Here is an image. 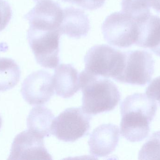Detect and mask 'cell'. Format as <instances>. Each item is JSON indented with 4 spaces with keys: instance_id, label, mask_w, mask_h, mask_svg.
Returning <instances> with one entry per match:
<instances>
[{
    "instance_id": "cb8c5ba5",
    "label": "cell",
    "mask_w": 160,
    "mask_h": 160,
    "mask_svg": "<svg viewBox=\"0 0 160 160\" xmlns=\"http://www.w3.org/2000/svg\"><path fill=\"white\" fill-rule=\"evenodd\" d=\"M2 119L1 118V116H0V128H1V126H2Z\"/></svg>"
},
{
    "instance_id": "9a60e30c",
    "label": "cell",
    "mask_w": 160,
    "mask_h": 160,
    "mask_svg": "<svg viewBox=\"0 0 160 160\" xmlns=\"http://www.w3.org/2000/svg\"><path fill=\"white\" fill-rule=\"evenodd\" d=\"M54 115L50 109L44 106L33 108L27 119L28 130L43 137H49L51 134V127Z\"/></svg>"
},
{
    "instance_id": "44dd1931",
    "label": "cell",
    "mask_w": 160,
    "mask_h": 160,
    "mask_svg": "<svg viewBox=\"0 0 160 160\" xmlns=\"http://www.w3.org/2000/svg\"><path fill=\"white\" fill-rule=\"evenodd\" d=\"M146 94L150 98L158 101L160 106V76L151 82L147 88Z\"/></svg>"
},
{
    "instance_id": "ba28073f",
    "label": "cell",
    "mask_w": 160,
    "mask_h": 160,
    "mask_svg": "<svg viewBox=\"0 0 160 160\" xmlns=\"http://www.w3.org/2000/svg\"><path fill=\"white\" fill-rule=\"evenodd\" d=\"M43 136L30 130L16 136L8 160H50Z\"/></svg>"
},
{
    "instance_id": "7c38bea8",
    "label": "cell",
    "mask_w": 160,
    "mask_h": 160,
    "mask_svg": "<svg viewBox=\"0 0 160 160\" xmlns=\"http://www.w3.org/2000/svg\"><path fill=\"white\" fill-rule=\"evenodd\" d=\"M90 29V22L84 11L72 7L63 9L62 20L59 28L62 34L78 39L86 36Z\"/></svg>"
},
{
    "instance_id": "277c9868",
    "label": "cell",
    "mask_w": 160,
    "mask_h": 160,
    "mask_svg": "<svg viewBox=\"0 0 160 160\" xmlns=\"http://www.w3.org/2000/svg\"><path fill=\"white\" fill-rule=\"evenodd\" d=\"M59 30H43L29 27L27 38L36 62L46 68H56L60 62Z\"/></svg>"
},
{
    "instance_id": "5bb4252c",
    "label": "cell",
    "mask_w": 160,
    "mask_h": 160,
    "mask_svg": "<svg viewBox=\"0 0 160 160\" xmlns=\"http://www.w3.org/2000/svg\"><path fill=\"white\" fill-rule=\"evenodd\" d=\"M137 23L138 36L135 44L152 49L160 43V18L151 14Z\"/></svg>"
},
{
    "instance_id": "6da1fadb",
    "label": "cell",
    "mask_w": 160,
    "mask_h": 160,
    "mask_svg": "<svg viewBox=\"0 0 160 160\" xmlns=\"http://www.w3.org/2000/svg\"><path fill=\"white\" fill-rule=\"evenodd\" d=\"M158 110L156 101L146 94L135 93L126 98L120 105V133L131 142L148 137L150 125Z\"/></svg>"
},
{
    "instance_id": "5b68a950",
    "label": "cell",
    "mask_w": 160,
    "mask_h": 160,
    "mask_svg": "<svg viewBox=\"0 0 160 160\" xmlns=\"http://www.w3.org/2000/svg\"><path fill=\"white\" fill-rule=\"evenodd\" d=\"M91 117L81 107L68 108L54 118L51 134L66 142H72L86 135Z\"/></svg>"
},
{
    "instance_id": "e0dca14e",
    "label": "cell",
    "mask_w": 160,
    "mask_h": 160,
    "mask_svg": "<svg viewBox=\"0 0 160 160\" xmlns=\"http://www.w3.org/2000/svg\"><path fill=\"white\" fill-rule=\"evenodd\" d=\"M121 6L122 12L136 22L142 20L150 14L148 0H122Z\"/></svg>"
},
{
    "instance_id": "8992f818",
    "label": "cell",
    "mask_w": 160,
    "mask_h": 160,
    "mask_svg": "<svg viewBox=\"0 0 160 160\" xmlns=\"http://www.w3.org/2000/svg\"><path fill=\"white\" fill-rule=\"evenodd\" d=\"M102 30L105 40L118 48H128L137 40V23L122 11L108 16L102 23Z\"/></svg>"
},
{
    "instance_id": "603a6c76",
    "label": "cell",
    "mask_w": 160,
    "mask_h": 160,
    "mask_svg": "<svg viewBox=\"0 0 160 160\" xmlns=\"http://www.w3.org/2000/svg\"><path fill=\"white\" fill-rule=\"evenodd\" d=\"M151 50H152L153 52L155 53L156 54L160 56V43L157 47L152 49Z\"/></svg>"
},
{
    "instance_id": "30bf717a",
    "label": "cell",
    "mask_w": 160,
    "mask_h": 160,
    "mask_svg": "<svg viewBox=\"0 0 160 160\" xmlns=\"http://www.w3.org/2000/svg\"><path fill=\"white\" fill-rule=\"evenodd\" d=\"M63 18V9L51 0L38 2L25 16L30 27L43 30H59Z\"/></svg>"
},
{
    "instance_id": "4fadbf2b",
    "label": "cell",
    "mask_w": 160,
    "mask_h": 160,
    "mask_svg": "<svg viewBox=\"0 0 160 160\" xmlns=\"http://www.w3.org/2000/svg\"><path fill=\"white\" fill-rule=\"evenodd\" d=\"M53 85L56 95L69 98L81 89L80 74L70 64H61L55 70Z\"/></svg>"
},
{
    "instance_id": "8fae6325",
    "label": "cell",
    "mask_w": 160,
    "mask_h": 160,
    "mask_svg": "<svg viewBox=\"0 0 160 160\" xmlns=\"http://www.w3.org/2000/svg\"><path fill=\"white\" fill-rule=\"evenodd\" d=\"M119 140V128L112 124H102L94 130L89 137V152L95 157H106L116 148Z\"/></svg>"
},
{
    "instance_id": "7402d4cb",
    "label": "cell",
    "mask_w": 160,
    "mask_h": 160,
    "mask_svg": "<svg viewBox=\"0 0 160 160\" xmlns=\"http://www.w3.org/2000/svg\"><path fill=\"white\" fill-rule=\"evenodd\" d=\"M150 7H152L157 12H160V0H148Z\"/></svg>"
},
{
    "instance_id": "52a82bcc",
    "label": "cell",
    "mask_w": 160,
    "mask_h": 160,
    "mask_svg": "<svg viewBox=\"0 0 160 160\" xmlns=\"http://www.w3.org/2000/svg\"><path fill=\"white\" fill-rule=\"evenodd\" d=\"M126 54L125 67L118 81L139 85L150 82L155 65L152 54L144 50L130 51Z\"/></svg>"
},
{
    "instance_id": "d4e9b609",
    "label": "cell",
    "mask_w": 160,
    "mask_h": 160,
    "mask_svg": "<svg viewBox=\"0 0 160 160\" xmlns=\"http://www.w3.org/2000/svg\"><path fill=\"white\" fill-rule=\"evenodd\" d=\"M36 2H41V1H45V0H34Z\"/></svg>"
},
{
    "instance_id": "7a4b0ae2",
    "label": "cell",
    "mask_w": 160,
    "mask_h": 160,
    "mask_svg": "<svg viewBox=\"0 0 160 160\" xmlns=\"http://www.w3.org/2000/svg\"><path fill=\"white\" fill-rule=\"evenodd\" d=\"M82 92V109L89 115L112 111L120 101V94L116 85L105 78L97 77L85 70L80 73Z\"/></svg>"
},
{
    "instance_id": "3957f363",
    "label": "cell",
    "mask_w": 160,
    "mask_h": 160,
    "mask_svg": "<svg viewBox=\"0 0 160 160\" xmlns=\"http://www.w3.org/2000/svg\"><path fill=\"white\" fill-rule=\"evenodd\" d=\"M126 52L105 44L90 48L84 57V70L97 77L112 78L118 81L124 70Z\"/></svg>"
},
{
    "instance_id": "ac0fdd59",
    "label": "cell",
    "mask_w": 160,
    "mask_h": 160,
    "mask_svg": "<svg viewBox=\"0 0 160 160\" xmlns=\"http://www.w3.org/2000/svg\"><path fill=\"white\" fill-rule=\"evenodd\" d=\"M139 159L160 160V131L153 133L142 147Z\"/></svg>"
},
{
    "instance_id": "9c48e42d",
    "label": "cell",
    "mask_w": 160,
    "mask_h": 160,
    "mask_svg": "<svg viewBox=\"0 0 160 160\" xmlns=\"http://www.w3.org/2000/svg\"><path fill=\"white\" fill-rule=\"evenodd\" d=\"M21 92L23 99L30 105L45 104L54 95L52 76L46 70L35 71L23 81Z\"/></svg>"
},
{
    "instance_id": "2e32d148",
    "label": "cell",
    "mask_w": 160,
    "mask_h": 160,
    "mask_svg": "<svg viewBox=\"0 0 160 160\" xmlns=\"http://www.w3.org/2000/svg\"><path fill=\"white\" fill-rule=\"evenodd\" d=\"M20 76V69L15 61L0 58V92L8 91L16 86Z\"/></svg>"
},
{
    "instance_id": "d6986e66",
    "label": "cell",
    "mask_w": 160,
    "mask_h": 160,
    "mask_svg": "<svg viewBox=\"0 0 160 160\" xmlns=\"http://www.w3.org/2000/svg\"><path fill=\"white\" fill-rule=\"evenodd\" d=\"M12 15L9 4L4 0H0V32L6 27Z\"/></svg>"
},
{
    "instance_id": "ffe728a7",
    "label": "cell",
    "mask_w": 160,
    "mask_h": 160,
    "mask_svg": "<svg viewBox=\"0 0 160 160\" xmlns=\"http://www.w3.org/2000/svg\"><path fill=\"white\" fill-rule=\"evenodd\" d=\"M87 10H95L102 7L105 0H62Z\"/></svg>"
}]
</instances>
